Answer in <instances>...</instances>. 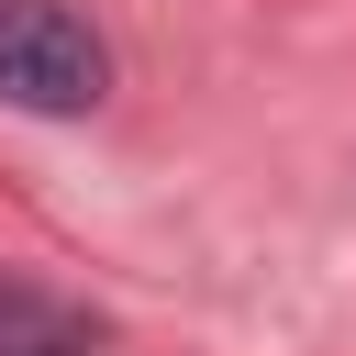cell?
<instances>
[{"mask_svg": "<svg viewBox=\"0 0 356 356\" xmlns=\"http://www.w3.org/2000/svg\"><path fill=\"white\" fill-rule=\"evenodd\" d=\"M100 89H111V56L67 0H0V100L11 111H56L67 122Z\"/></svg>", "mask_w": 356, "mask_h": 356, "instance_id": "1", "label": "cell"}, {"mask_svg": "<svg viewBox=\"0 0 356 356\" xmlns=\"http://www.w3.org/2000/svg\"><path fill=\"white\" fill-rule=\"evenodd\" d=\"M0 356H89V334H78L67 312H44L33 289L0 278Z\"/></svg>", "mask_w": 356, "mask_h": 356, "instance_id": "2", "label": "cell"}]
</instances>
